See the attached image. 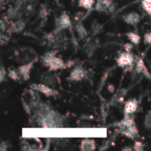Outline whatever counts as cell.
Here are the masks:
<instances>
[{
    "label": "cell",
    "mask_w": 151,
    "mask_h": 151,
    "mask_svg": "<svg viewBox=\"0 0 151 151\" xmlns=\"http://www.w3.org/2000/svg\"><path fill=\"white\" fill-rule=\"evenodd\" d=\"M27 108L35 123L42 128H62L66 125V117L46 101H42L35 93H33Z\"/></svg>",
    "instance_id": "cell-1"
},
{
    "label": "cell",
    "mask_w": 151,
    "mask_h": 151,
    "mask_svg": "<svg viewBox=\"0 0 151 151\" xmlns=\"http://www.w3.org/2000/svg\"><path fill=\"white\" fill-rule=\"evenodd\" d=\"M42 65L49 68L50 72H55L62 69L69 68L67 62L57 56V51H49L42 57Z\"/></svg>",
    "instance_id": "cell-2"
},
{
    "label": "cell",
    "mask_w": 151,
    "mask_h": 151,
    "mask_svg": "<svg viewBox=\"0 0 151 151\" xmlns=\"http://www.w3.org/2000/svg\"><path fill=\"white\" fill-rule=\"evenodd\" d=\"M135 56L132 52L125 50L119 54L116 58V64L120 68H134L135 65Z\"/></svg>",
    "instance_id": "cell-3"
},
{
    "label": "cell",
    "mask_w": 151,
    "mask_h": 151,
    "mask_svg": "<svg viewBox=\"0 0 151 151\" xmlns=\"http://www.w3.org/2000/svg\"><path fill=\"white\" fill-rule=\"evenodd\" d=\"M30 88L35 92L41 93L42 95H44L47 97H53V96H57L59 93L57 89H55L52 87H50L44 83H33L30 85Z\"/></svg>",
    "instance_id": "cell-4"
},
{
    "label": "cell",
    "mask_w": 151,
    "mask_h": 151,
    "mask_svg": "<svg viewBox=\"0 0 151 151\" xmlns=\"http://www.w3.org/2000/svg\"><path fill=\"white\" fill-rule=\"evenodd\" d=\"M72 27V21L70 16L66 12L61 13V15L57 19L56 21V29L57 32H61L65 29H69Z\"/></svg>",
    "instance_id": "cell-5"
},
{
    "label": "cell",
    "mask_w": 151,
    "mask_h": 151,
    "mask_svg": "<svg viewBox=\"0 0 151 151\" xmlns=\"http://www.w3.org/2000/svg\"><path fill=\"white\" fill-rule=\"evenodd\" d=\"M115 9L113 0H97L95 4V10L98 12H112Z\"/></svg>",
    "instance_id": "cell-6"
},
{
    "label": "cell",
    "mask_w": 151,
    "mask_h": 151,
    "mask_svg": "<svg viewBox=\"0 0 151 151\" xmlns=\"http://www.w3.org/2000/svg\"><path fill=\"white\" fill-rule=\"evenodd\" d=\"M135 58H135V65H134L135 72L139 74L145 76L147 79H149V81H151V73H150L148 67L146 66L143 58H140V57H135Z\"/></svg>",
    "instance_id": "cell-7"
},
{
    "label": "cell",
    "mask_w": 151,
    "mask_h": 151,
    "mask_svg": "<svg viewBox=\"0 0 151 151\" xmlns=\"http://www.w3.org/2000/svg\"><path fill=\"white\" fill-rule=\"evenodd\" d=\"M86 76H87V73L82 66H75L69 73V76L67 77V81H81L86 78Z\"/></svg>",
    "instance_id": "cell-8"
},
{
    "label": "cell",
    "mask_w": 151,
    "mask_h": 151,
    "mask_svg": "<svg viewBox=\"0 0 151 151\" xmlns=\"http://www.w3.org/2000/svg\"><path fill=\"white\" fill-rule=\"evenodd\" d=\"M36 60H32V61H29L27 62V64H24V65H21L20 66L18 67V71L22 78V80L24 81H27L29 80L30 78V73H31V71L34 67V65H35V62Z\"/></svg>",
    "instance_id": "cell-9"
},
{
    "label": "cell",
    "mask_w": 151,
    "mask_h": 151,
    "mask_svg": "<svg viewBox=\"0 0 151 151\" xmlns=\"http://www.w3.org/2000/svg\"><path fill=\"white\" fill-rule=\"evenodd\" d=\"M139 108V102L136 98L128 99L124 105V115H133Z\"/></svg>",
    "instance_id": "cell-10"
},
{
    "label": "cell",
    "mask_w": 151,
    "mask_h": 151,
    "mask_svg": "<svg viewBox=\"0 0 151 151\" xmlns=\"http://www.w3.org/2000/svg\"><path fill=\"white\" fill-rule=\"evenodd\" d=\"M122 19H123L124 22L127 23V25L136 27L141 21V15L136 12H128V13L123 15Z\"/></svg>",
    "instance_id": "cell-11"
},
{
    "label": "cell",
    "mask_w": 151,
    "mask_h": 151,
    "mask_svg": "<svg viewBox=\"0 0 151 151\" xmlns=\"http://www.w3.org/2000/svg\"><path fill=\"white\" fill-rule=\"evenodd\" d=\"M118 132L121 135H124L125 137L131 140H134L139 135V130L136 125L126 128H118Z\"/></svg>",
    "instance_id": "cell-12"
},
{
    "label": "cell",
    "mask_w": 151,
    "mask_h": 151,
    "mask_svg": "<svg viewBox=\"0 0 151 151\" xmlns=\"http://www.w3.org/2000/svg\"><path fill=\"white\" fill-rule=\"evenodd\" d=\"M134 125H136L134 117L133 115H125L123 119H121L119 122H117L113 126L116 127L117 128H126V127H130Z\"/></svg>",
    "instance_id": "cell-13"
},
{
    "label": "cell",
    "mask_w": 151,
    "mask_h": 151,
    "mask_svg": "<svg viewBox=\"0 0 151 151\" xmlns=\"http://www.w3.org/2000/svg\"><path fill=\"white\" fill-rule=\"evenodd\" d=\"M79 149L81 151H94L96 150V143L93 139L85 138L81 140Z\"/></svg>",
    "instance_id": "cell-14"
},
{
    "label": "cell",
    "mask_w": 151,
    "mask_h": 151,
    "mask_svg": "<svg viewBox=\"0 0 151 151\" xmlns=\"http://www.w3.org/2000/svg\"><path fill=\"white\" fill-rule=\"evenodd\" d=\"M41 81L50 87H52V88H56L57 86V79L55 77L54 74L50 73H43L42 76H41Z\"/></svg>",
    "instance_id": "cell-15"
},
{
    "label": "cell",
    "mask_w": 151,
    "mask_h": 151,
    "mask_svg": "<svg viewBox=\"0 0 151 151\" xmlns=\"http://www.w3.org/2000/svg\"><path fill=\"white\" fill-rule=\"evenodd\" d=\"M75 31L78 35V36L81 38V39H84L88 36V31L86 29V27H84V25L81 23V22H77L75 24Z\"/></svg>",
    "instance_id": "cell-16"
},
{
    "label": "cell",
    "mask_w": 151,
    "mask_h": 151,
    "mask_svg": "<svg viewBox=\"0 0 151 151\" xmlns=\"http://www.w3.org/2000/svg\"><path fill=\"white\" fill-rule=\"evenodd\" d=\"M126 35H127V37L128 38V40L130 41V42H132V43L134 44V45L140 44V42H141V41H142L141 36H140L137 33L133 32V31H129V32L126 33Z\"/></svg>",
    "instance_id": "cell-17"
},
{
    "label": "cell",
    "mask_w": 151,
    "mask_h": 151,
    "mask_svg": "<svg viewBox=\"0 0 151 151\" xmlns=\"http://www.w3.org/2000/svg\"><path fill=\"white\" fill-rule=\"evenodd\" d=\"M96 4L95 0H78V5L86 10H91Z\"/></svg>",
    "instance_id": "cell-18"
},
{
    "label": "cell",
    "mask_w": 151,
    "mask_h": 151,
    "mask_svg": "<svg viewBox=\"0 0 151 151\" xmlns=\"http://www.w3.org/2000/svg\"><path fill=\"white\" fill-rule=\"evenodd\" d=\"M8 77L13 81H19L22 79L18 69H9L8 70Z\"/></svg>",
    "instance_id": "cell-19"
},
{
    "label": "cell",
    "mask_w": 151,
    "mask_h": 151,
    "mask_svg": "<svg viewBox=\"0 0 151 151\" xmlns=\"http://www.w3.org/2000/svg\"><path fill=\"white\" fill-rule=\"evenodd\" d=\"M142 7L151 18V0H142Z\"/></svg>",
    "instance_id": "cell-20"
},
{
    "label": "cell",
    "mask_w": 151,
    "mask_h": 151,
    "mask_svg": "<svg viewBox=\"0 0 151 151\" xmlns=\"http://www.w3.org/2000/svg\"><path fill=\"white\" fill-rule=\"evenodd\" d=\"M24 27H25V23H24L22 20H18V21H16V22L12 25V27L13 32H15V33H19V32L22 31V30L24 29Z\"/></svg>",
    "instance_id": "cell-21"
},
{
    "label": "cell",
    "mask_w": 151,
    "mask_h": 151,
    "mask_svg": "<svg viewBox=\"0 0 151 151\" xmlns=\"http://www.w3.org/2000/svg\"><path fill=\"white\" fill-rule=\"evenodd\" d=\"M144 127L148 131H151V110L147 112L144 118Z\"/></svg>",
    "instance_id": "cell-22"
},
{
    "label": "cell",
    "mask_w": 151,
    "mask_h": 151,
    "mask_svg": "<svg viewBox=\"0 0 151 151\" xmlns=\"http://www.w3.org/2000/svg\"><path fill=\"white\" fill-rule=\"evenodd\" d=\"M7 76H8V72L5 70L4 65H1V68H0V82L1 83L4 82Z\"/></svg>",
    "instance_id": "cell-23"
},
{
    "label": "cell",
    "mask_w": 151,
    "mask_h": 151,
    "mask_svg": "<svg viewBox=\"0 0 151 151\" xmlns=\"http://www.w3.org/2000/svg\"><path fill=\"white\" fill-rule=\"evenodd\" d=\"M133 147H134V150L135 151H143L144 148H145V145L141 141H134V144Z\"/></svg>",
    "instance_id": "cell-24"
},
{
    "label": "cell",
    "mask_w": 151,
    "mask_h": 151,
    "mask_svg": "<svg viewBox=\"0 0 151 151\" xmlns=\"http://www.w3.org/2000/svg\"><path fill=\"white\" fill-rule=\"evenodd\" d=\"M143 42L146 45H151V32H147L144 35Z\"/></svg>",
    "instance_id": "cell-25"
},
{
    "label": "cell",
    "mask_w": 151,
    "mask_h": 151,
    "mask_svg": "<svg viewBox=\"0 0 151 151\" xmlns=\"http://www.w3.org/2000/svg\"><path fill=\"white\" fill-rule=\"evenodd\" d=\"M134 44H133L132 42H127V43L124 44V49H125L126 51L131 52L132 50H133V48H134Z\"/></svg>",
    "instance_id": "cell-26"
},
{
    "label": "cell",
    "mask_w": 151,
    "mask_h": 151,
    "mask_svg": "<svg viewBox=\"0 0 151 151\" xmlns=\"http://www.w3.org/2000/svg\"><path fill=\"white\" fill-rule=\"evenodd\" d=\"M9 143L7 142H5V141H3L2 142H1V144H0V150L1 151H5L7 149H8V147H9V145H8Z\"/></svg>",
    "instance_id": "cell-27"
},
{
    "label": "cell",
    "mask_w": 151,
    "mask_h": 151,
    "mask_svg": "<svg viewBox=\"0 0 151 151\" xmlns=\"http://www.w3.org/2000/svg\"><path fill=\"white\" fill-rule=\"evenodd\" d=\"M107 90L111 93V94H113L115 92V85L113 84H108L107 85Z\"/></svg>",
    "instance_id": "cell-28"
},
{
    "label": "cell",
    "mask_w": 151,
    "mask_h": 151,
    "mask_svg": "<svg viewBox=\"0 0 151 151\" xmlns=\"http://www.w3.org/2000/svg\"><path fill=\"white\" fill-rule=\"evenodd\" d=\"M47 14H48V12H47V10L42 7V9H41V12H40V15H41V17L44 18L45 16H47Z\"/></svg>",
    "instance_id": "cell-29"
},
{
    "label": "cell",
    "mask_w": 151,
    "mask_h": 151,
    "mask_svg": "<svg viewBox=\"0 0 151 151\" xmlns=\"http://www.w3.org/2000/svg\"><path fill=\"white\" fill-rule=\"evenodd\" d=\"M122 150L123 151H133L134 150V147H124L122 148Z\"/></svg>",
    "instance_id": "cell-30"
}]
</instances>
